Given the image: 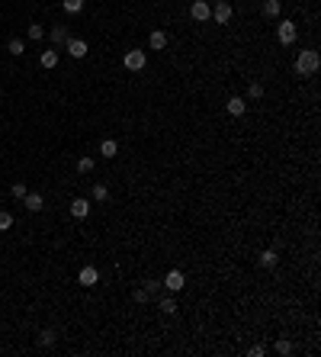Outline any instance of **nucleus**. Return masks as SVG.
Listing matches in <instances>:
<instances>
[{
  "mask_svg": "<svg viewBox=\"0 0 321 357\" xmlns=\"http://www.w3.org/2000/svg\"><path fill=\"white\" fill-rule=\"evenodd\" d=\"M321 68V58H318V52L315 49H302L299 52V58H296V71L302 74V78H312Z\"/></svg>",
  "mask_w": 321,
  "mask_h": 357,
  "instance_id": "nucleus-1",
  "label": "nucleus"
},
{
  "mask_svg": "<svg viewBox=\"0 0 321 357\" xmlns=\"http://www.w3.org/2000/svg\"><path fill=\"white\" fill-rule=\"evenodd\" d=\"M122 65H126V71H141V68L148 65V55L141 49H132V52L122 55Z\"/></svg>",
  "mask_w": 321,
  "mask_h": 357,
  "instance_id": "nucleus-2",
  "label": "nucleus"
},
{
  "mask_svg": "<svg viewBox=\"0 0 321 357\" xmlns=\"http://www.w3.org/2000/svg\"><path fill=\"white\" fill-rule=\"evenodd\" d=\"M296 36H299V29H296V23H292V19H283V23L276 26L279 45H292V42H296Z\"/></svg>",
  "mask_w": 321,
  "mask_h": 357,
  "instance_id": "nucleus-3",
  "label": "nucleus"
},
{
  "mask_svg": "<svg viewBox=\"0 0 321 357\" xmlns=\"http://www.w3.org/2000/svg\"><path fill=\"white\" fill-rule=\"evenodd\" d=\"M231 16H235V10H231V3H228V0H218V3L212 6V19H215L218 26H225Z\"/></svg>",
  "mask_w": 321,
  "mask_h": 357,
  "instance_id": "nucleus-4",
  "label": "nucleus"
},
{
  "mask_svg": "<svg viewBox=\"0 0 321 357\" xmlns=\"http://www.w3.org/2000/svg\"><path fill=\"white\" fill-rule=\"evenodd\" d=\"M77 283H80V286H97V283H100V270H97L93 264L80 267V273H77Z\"/></svg>",
  "mask_w": 321,
  "mask_h": 357,
  "instance_id": "nucleus-5",
  "label": "nucleus"
},
{
  "mask_svg": "<svg viewBox=\"0 0 321 357\" xmlns=\"http://www.w3.org/2000/svg\"><path fill=\"white\" fill-rule=\"evenodd\" d=\"M190 16H193L196 23H206V19L212 16V6H209L206 0H193V6H190Z\"/></svg>",
  "mask_w": 321,
  "mask_h": 357,
  "instance_id": "nucleus-6",
  "label": "nucleus"
},
{
  "mask_svg": "<svg viewBox=\"0 0 321 357\" xmlns=\"http://www.w3.org/2000/svg\"><path fill=\"white\" fill-rule=\"evenodd\" d=\"M161 286H167V290H170V293H180V290H183V286H187V280H183V273H180V270H170V273H167V277H164V280H161Z\"/></svg>",
  "mask_w": 321,
  "mask_h": 357,
  "instance_id": "nucleus-7",
  "label": "nucleus"
},
{
  "mask_svg": "<svg viewBox=\"0 0 321 357\" xmlns=\"http://www.w3.org/2000/svg\"><path fill=\"white\" fill-rule=\"evenodd\" d=\"M71 216L74 219H87V216H90V200H84V196L71 200Z\"/></svg>",
  "mask_w": 321,
  "mask_h": 357,
  "instance_id": "nucleus-8",
  "label": "nucleus"
},
{
  "mask_svg": "<svg viewBox=\"0 0 321 357\" xmlns=\"http://www.w3.org/2000/svg\"><path fill=\"white\" fill-rule=\"evenodd\" d=\"M225 109H228V116H244V113H248V100L231 97L228 103H225Z\"/></svg>",
  "mask_w": 321,
  "mask_h": 357,
  "instance_id": "nucleus-9",
  "label": "nucleus"
},
{
  "mask_svg": "<svg viewBox=\"0 0 321 357\" xmlns=\"http://www.w3.org/2000/svg\"><path fill=\"white\" fill-rule=\"evenodd\" d=\"M67 52H71V58H84V55H87V42H84V39H67Z\"/></svg>",
  "mask_w": 321,
  "mask_h": 357,
  "instance_id": "nucleus-10",
  "label": "nucleus"
},
{
  "mask_svg": "<svg viewBox=\"0 0 321 357\" xmlns=\"http://www.w3.org/2000/svg\"><path fill=\"white\" fill-rule=\"evenodd\" d=\"M148 45H151L154 52H161V49H167V32L164 29H154L151 36H148Z\"/></svg>",
  "mask_w": 321,
  "mask_h": 357,
  "instance_id": "nucleus-11",
  "label": "nucleus"
},
{
  "mask_svg": "<svg viewBox=\"0 0 321 357\" xmlns=\"http://www.w3.org/2000/svg\"><path fill=\"white\" fill-rule=\"evenodd\" d=\"M42 193H26L23 196V206H26V209H29V212H39V209H42Z\"/></svg>",
  "mask_w": 321,
  "mask_h": 357,
  "instance_id": "nucleus-12",
  "label": "nucleus"
},
{
  "mask_svg": "<svg viewBox=\"0 0 321 357\" xmlns=\"http://www.w3.org/2000/svg\"><path fill=\"white\" fill-rule=\"evenodd\" d=\"M39 65H42L45 71H49V68H55V65H58V52H55V49H45L42 55H39Z\"/></svg>",
  "mask_w": 321,
  "mask_h": 357,
  "instance_id": "nucleus-13",
  "label": "nucleus"
},
{
  "mask_svg": "<svg viewBox=\"0 0 321 357\" xmlns=\"http://www.w3.org/2000/svg\"><path fill=\"white\" fill-rule=\"evenodd\" d=\"M100 155H103V158H116V155H119V142H116V139H106L103 145H100Z\"/></svg>",
  "mask_w": 321,
  "mask_h": 357,
  "instance_id": "nucleus-14",
  "label": "nucleus"
},
{
  "mask_svg": "<svg viewBox=\"0 0 321 357\" xmlns=\"http://www.w3.org/2000/svg\"><path fill=\"white\" fill-rule=\"evenodd\" d=\"M93 203H106L109 200V187H106V183H93Z\"/></svg>",
  "mask_w": 321,
  "mask_h": 357,
  "instance_id": "nucleus-15",
  "label": "nucleus"
},
{
  "mask_svg": "<svg viewBox=\"0 0 321 357\" xmlns=\"http://www.w3.org/2000/svg\"><path fill=\"white\" fill-rule=\"evenodd\" d=\"M279 10H283V3L279 0H263V16H279Z\"/></svg>",
  "mask_w": 321,
  "mask_h": 357,
  "instance_id": "nucleus-16",
  "label": "nucleus"
},
{
  "mask_svg": "<svg viewBox=\"0 0 321 357\" xmlns=\"http://www.w3.org/2000/svg\"><path fill=\"white\" fill-rule=\"evenodd\" d=\"M276 261H279V255H276L273 248H267V251L260 255V267H267V270H270V267H276Z\"/></svg>",
  "mask_w": 321,
  "mask_h": 357,
  "instance_id": "nucleus-17",
  "label": "nucleus"
},
{
  "mask_svg": "<svg viewBox=\"0 0 321 357\" xmlns=\"http://www.w3.org/2000/svg\"><path fill=\"white\" fill-rule=\"evenodd\" d=\"M36 345H39V348H52V345H55V332H52V328H45V332H39Z\"/></svg>",
  "mask_w": 321,
  "mask_h": 357,
  "instance_id": "nucleus-18",
  "label": "nucleus"
},
{
  "mask_svg": "<svg viewBox=\"0 0 321 357\" xmlns=\"http://www.w3.org/2000/svg\"><path fill=\"white\" fill-rule=\"evenodd\" d=\"M67 42V29L64 26H55L52 29V45H64Z\"/></svg>",
  "mask_w": 321,
  "mask_h": 357,
  "instance_id": "nucleus-19",
  "label": "nucleus"
},
{
  "mask_svg": "<svg viewBox=\"0 0 321 357\" xmlns=\"http://www.w3.org/2000/svg\"><path fill=\"white\" fill-rule=\"evenodd\" d=\"M248 97L251 100H260L263 97V84H260V81H251V84H248Z\"/></svg>",
  "mask_w": 321,
  "mask_h": 357,
  "instance_id": "nucleus-20",
  "label": "nucleus"
},
{
  "mask_svg": "<svg viewBox=\"0 0 321 357\" xmlns=\"http://www.w3.org/2000/svg\"><path fill=\"white\" fill-rule=\"evenodd\" d=\"M61 6H64V13H80L84 10V0H61Z\"/></svg>",
  "mask_w": 321,
  "mask_h": 357,
  "instance_id": "nucleus-21",
  "label": "nucleus"
},
{
  "mask_svg": "<svg viewBox=\"0 0 321 357\" xmlns=\"http://www.w3.org/2000/svg\"><path fill=\"white\" fill-rule=\"evenodd\" d=\"M6 49H10V52H13V55L19 58V55L26 52V42H23V39H10V45H6Z\"/></svg>",
  "mask_w": 321,
  "mask_h": 357,
  "instance_id": "nucleus-22",
  "label": "nucleus"
},
{
  "mask_svg": "<svg viewBox=\"0 0 321 357\" xmlns=\"http://www.w3.org/2000/svg\"><path fill=\"white\" fill-rule=\"evenodd\" d=\"M276 354H283V357H289V354H292V341H286V338H279V341H276Z\"/></svg>",
  "mask_w": 321,
  "mask_h": 357,
  "instance_id": "nucleus-23",
  "label": "nucleus"
},
{
  "mask_svg": "<svg viewBox=\"0 0 321 357\" xmlns=\"http://www.w3.org/2000/svg\"><path fill=\"white\" fill-rule=\"evenodd\" d=\"M10 193H13V196H16V200H23V196H26V193H29V190H26V183H23V180H19V183H13V187H10Z\"/></svg>",
  "mask_w": 321,
  "mask_h": 357,
  "instance_id": "nucleus-24",
  "label": "nucleus"
},
{
  "mask_svg": "<svg viewBox=\"0 0 321 357\" xmlns=\"http://www.w3.org/2000/svg\"><path fill=\"white\" fill-rule=\"evenodd\" d=\"M77 171H80V174H90V171H93V158H80V161H77Z\"/></svg>",
  "mask_w": 321,
  "mask_h": 357,
  "instance_id": "nucleus-25",
  "label": "nucleus"
},
{
  "mask_svg": "<svg viewBox=\"0 0 321 357\" xmlns=\"http://www.w3.org/2000/svg\"><path fill=\"white\" fill-rule=\"evenodd\" d=\"M10 225H13V216H10L6 209H0V232H6Z\"/></svg>",
  "mask_w": 321,
  "mask_h": 357,
  "instance_id": "nucleus-26",
  "label": "nucleus"
},
{
  "mask_svg": "<svg viewBox=\"0 0 321 357\" xmlns=\"http://www.w3.org/2000/svg\"><path fill=\"white\" fill-rule=\"evenodd\" d=\"M158 306H161V312H167V315H174V312H177V303H174V299H161Z\"/></svg>",
  "mask_w": 321,
  "mask_h": 357,
  "instance_id": "nucleus-27",
  "label": "nucleus"
},
{
  "mask_svg": "<svg viewBox=\"0 0 321 357\" xmlns=\"http://www.w3.org/2000/svg\"><path fill=\"white\" fill-rule=\"evenodd\" d=\"M42 36H45V29H42L39 23H32V26H29V39H36V42H39Z\"/></svg>",
  "mask_w": 321,
  "mask_h": 357,
  "instance_id": "nucleus-28",
  "label": "nucleus"
},
{
  "mask_svg": "<svg viewBox=\"0 0 321 357\" xmlns=\"http://www.w3.org/2000/svg\"><path fill=\"white\" fill-rule=\"evenodd\" d=\"M148 299H151V293H148L145 286H138V290H135V303H148Z\"/></svg>",
  "mask_w": 321,
  "mask_h": 357,
  "instance_id": "nucleus-29",
  "label": "nucleus"
},
{
  "mask_svg": "<svg viewBox=\"0 0 321 357\" xmlns=\"http://www.w3.org/2000/svg\"><path fill=\"white\" fill-rule=\"evenodd\" d=\"M248 354H251V357H263V354H267V351H263V345H254V348H251Z\"/></svg>",
  "mask_w": 321,
  "mask_h": 357,
  "instance_id": "nucleus-30",
  "label": "nucleus"
}]
</instances>
